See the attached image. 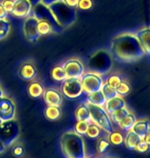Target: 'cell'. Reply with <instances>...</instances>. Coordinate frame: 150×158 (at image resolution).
I'll return each mask as SVG.
<instances>
[{
    "label": "cell",
    "mask_w": 150,
    "mask_h": 158,
    "mask_svg": "<svg viewBox=\"0 0 150 158\" xmlns=\"http://www.w3.org/2000/svg\"><path fill=\"white\" fill-rule=\"evenodd\" d=\"M110 55L115 60L133 62L145 55L142 46L134 33H121L112 38L109 46Z\"/></svg>",
    "instance_id": "cell-1"
},
{
    "label": "cell",
    "mask_w": 150,
    "mask_h": 158,
    "mask_svg": "<svg viewBox=\"0 0 150 158\" xmlns=\"http://www.w3.org/2000/svg\"><path fill=\"white\" fill-rule=\"evenodd\" d=\"M61 147L67 158H85L84 142L78 133L68 131L61 136Z\"/></svg>",
    "instance_id": "cell-2"
},
{
    "label": "cell",
    "mask_w": 150,
    "mask_h": 158,
    "mask_svg": "<svg viewBox=\"0 0 150 158\" xmlns=\"http://www.w3.org/2000/svg\"><path fill=\"white\" fill-rule=\"evenodd\" d=\"M48 6L54 15L58 23L64 29L68 28L77 19V10L74 7H71L67 5L63 0H58L52 3L48 4Z\"/></svg>",
    "instance_id": "cell-3"
},
{
    "label": "cell",
    "mask_w": 150,
    "mask_h": 158,
    "mask_svg": "<svg viewBox=\"0 0 150 158\" xmlns=\"http://www.w3.org/2000/svg\"><path fill=\"white\" fill-rule=\"evenodd\" d=\"M89 66L93 73L103 74L112 67V56L106 51H98L89 59Z\"/></svg>",
    "instance_id": "cell-4"
},
{
    "label": "cell",
    "mask_w": 150,
    "mask_h": 158,
    "mask_svg": "<svg viewBox=\"0 0 150 158\" xmlns=\"http://www.w3.org/2000/svg\"><path fill=\"white\" fill-rule=\"evenodd\" d=\"M20 135V125L16 119L2 121L0 124V141L5 147H11Z\"/></svg>",
    "instance_id": "cell-5"
},
{
    "label": "cell",
    "mask_w": 150,
    "mask_h": 158,
    "mask_svg": "<svg viewBox=\"0 0 150 158\" xmlns=\"http://www.w3.org/2000/svg\"><path fill=\"white\" fill-rule=\"evenodd\" d=\"M87 104L90 112V121L97 124L101 129L106 131V132H111L113 130L112 122H111L109 114L104 109V106H96V104H92L89 102Z\"/></svg>",
    "instance_id": "cell-6"
},
{
    "label": "cell",
    "mask_w": 150,
    "mask_h": 158,
    "mask_svg": "<svg viewBox=\"0 0 150 158\" xmlns=\"http://www.w3.org/2000/svg\"><path fill=\"white\" fill-rule=\"evenodd\" d=\"M32 10H33V16L38 21H46V22L51 24V26L52 27V32L61 33L64 30V28L56 20V18L54 17L51 10H49V7L43 2H39V3L35 4L34 7L32 8Z\"/></svg>",
    "instance_id": "cell-7"
},
{
    "label": "cell",
    "mask_w": 150,
    "mask_h": 158,
    "mask_svg": "<svg viewBox=\"0 0 150 158\" xmlns=\"http://www.w3.org/2000/svg\"><path fill=\"white\" fill-rule=\"evenodd\" d=\"M80 80H81L82 88H83V92L87 94L101 90L102 86L104 84V81H103L101 74L93 73V71L83 73L81 76Z\"/></svg>",
    "instance_id": "cell-8"
},
{
    "label": "cell",
    "mask_w": 150,
    "mask_h": 158,
    "mask_svg": "<svg viewBox=\"0 0 150 158\" xmlns=\"http://www.w3.org/2000/svg\"><path fill=\"white\" fill-rule=\"evenodd\" d=\"M62 92L65 96L69 98H77L83 93L80 77L77 79H69L67 77L65 81H63L62 85Z\"/></svg>",
    "instance_id": "cell-9"
},
{
    "label": "cell",
    "mask_w": 150,
    "mask_h": 158,
    "mask_svg": "<svg viewBox=\"0 0 150 158\" xmlns=\"http://www.w3.org/2000/svg\"><path fill=\"white\" fill-rule=\"evenodd\" d=\"M62 66L66 71L67 77L69 79H77V77H81L82 74L84 73V66L82 62L79 59L71 58L65 61Z\"/></svg>",
    "instance_id": "cell-10"
},
{
    "label": "cell",
    "mask_w": 150,
    "mask_h": 158,
    "mask_svg": "<svg viewBox=\"0 0 150 158\" xmlns=\"http://www.w3.org/2000/svg\"><path fill=\"white\" fill-rule=\"evenodd\" d=\"M38 20L34 16H29L26 18L24 26H23V31H24V35L26 40L34 43V41L38 40L40 37V34L38 32Z\"/></svg>",
    "instance_id": "cell-11"
},
{
    "label": "cell",
    "mask_w": 150,
    "mask_h": 158,
    "mask_svg": "<svg viewBox=\"0 0 150 158\" xmlns=\"http://www.w3.org/2000/svg\"><path fill=\"white\" fill-rule=\"evenodd\" d=\"M16 117V106L10 97L2 96L0 98V119L8 121Z\"/></svg>",
    "instance_id": "cell-12"
},
{
    "label": "cell",
    "mask_w": 150,
    "mask_h": 158,
    "mask_svg": "<svg viewBox=\"0 0 150 158\" xmlns=\"http://www.w3.org/2000/svg\"><path fill=\"white\" fill-rule=\"evenodd\" d=\"M32 8H33V4L31 3L30 0H14V6L11 14L17 18L24 19L29 17Z\"/></svg>",
    "instance_id": "cell-13"
},
{
    "label": "cell",
    "mask_w": 150,
    "mask_h": 158,
    "mask_svg": "<svg viewBox=\"0 0 150 158\" xmlns=\"http://www.w3.org/2000/svg\"><path fill=\"white\" fill-rule=\"evenodd\" d=\"M134 34L141 44L145 54H150V26L139 29Z\"/></svg>",
    "instance_id": "cell-14"
},
{
    "label": "cell",
    "mask_w": 150,
    "mask_h": 158,
    "mask_svg": "<svg viewBox=\"0 0 150 158\" xmlns=\"http://www.w3.org/2000/svg\"><path fill=\"white\" fill-rule=\"evenodd\" d=\"M36 67L31 62H25L19 69V76L24 81H32L36 77Z\"/></svg>",
    "instance_id": "cell-15"
},
{
    "label": "cell",
    "mask_w": 150,
    "mask_h": 158,
    "mask_svg": "<svg viewBox=\"0 0 150 158\" xmlns=\"http://www.w3.org/2000/svg\"><path fill=\"white\" fill-rule=\"evenodd\" d=\"M43 98L48 106H61L62 104V95L56 89H48L43 92Z\"/></svg>",
    "instance_id": "cell-16"
},
{
    "label": "cell",
    "mask_w": 150,
    "mask_h": 158,
    "mask_svg": "<svg viewBox=\"0 0 150 158\" xmlns=\"http://www.w3.org/2000/svg\"><path fill=\"white\" fill-rule=\"evenodd\" d=\"M104 106H105V110L107 111V113L110 115V114H112L113 112L123 108V106H125V102L121 97L117 95V96L111 98V99L106 100V103Z\"/></svg>",
    "instance_id": "cell-17"
},
{
    "label": "cell",
    "mask_w": 150,
    "mask_h": 158,
    "mask_svg": "<svg viewBox=\"0 0 150 158\" xmlns=\"http://www.w3.org/2000/svg\"><path fill=\"white\" fill-rule=\"evenodd\" d=\"M87 102L89 103L96 104V106H104L106 103V98L101 90L89 93L87 94Z\"/></svg>",
    "instance_id": "cell-18"
},
{
    "label": "cell",
    "mask_w": 150,
    "mask_h": 158,
    "mask_svg": "<svg viewBox=\"0 0 150 158\" xmlns=\"http://www.w3.org/2000/svg\"><path fill=\"white\" fill-rule=\"evenodd\" d=\"M149 129H150V122L147 120H140V121H136V123L134 124V126L131 130H133L134 132H136L138 135L143 139L146 133L148 132Z\"/></svg>",
    "instance_id": "cell-19"
},
{
    "label": "cell",
    "mask_w": 150,
    "mask_h": 158,
    "mask_svg": "<svg viewBox=\"0 0 150 158\" xmlns=\"http://www.w3.org/2000/svg\"><path fill=\"white\" fill-rule=\"evenodd\" d=\"M141 139H142V138L138 135L136 132H134L133 130H129L123 143H125V145L128 149H135Z\"/></svg>",
    "instance_id": "cell-20"
},
{
    "label": "cell",
    "mask_w": 150,
    "mask_h": 158,
    "mask_svg": "<svg viewBox=\"0 0 150 158\" xmlns=\"http://www.w3.org/2000/svg\"><path fill=\"white\" fill-rule=\"evenodd\" d=\"M75 117L78 120L90 122V112L87 104H80L75 111Z\"/></svg>",
    "instance_id": "cell-21"
},
{
    "label": "cell",
    "mask_w": 150,
    "mask_h": 158,
    "mask_svg": "<svg viewBox=\"0 0 150 158\" xmlns=\"http://www.w3.org/2000/svg\"><path fill=\"white\" fill-rule=\"evenodd\" d=\"M43 92H44L43 86L38 82H32L31 84L28 86V93L33 98H38V97L42 96Z\"/></svg>",
    "instance_id": "cell-22"
},
{
    "label": "cell",
    "mask_w": 150,
    "mask_h": 158,
    "mask_svg": "<svg viewBox=\"0 0 150 158\" xmlns=\"http://www.w3.org/2000/svg\"><path fill=\"white\" fill-rule=\"evenodd\" d=\"M136 121H137L136 117H135V116H134L133 114L129 113V114L126 115L125 117L123 118L122 120L119 122L118 125H119V127L121 128L122 130L129 131V130H131L132 128H133L134 124L136 123Z\"/></svg>",
    "instance_id": "cell-23"
},
{
    "label": "cell",
    "mask_w": 150,
    "mask_h": 158,
    "mask_svg": "<svg viewBox=\"0 0 150 158\" xmlns=\"http://www.w3.org/2000/svg\"><path fill=\"white\" fill-rule=\"evenodd\" d=\"M44 116L46 117V119H48V120H51V121L58 120L61 116L60 106H48V108L44 110Z\"/></svg>",
    "instance_id": "cell-24"
},
{
    "label": "cell",
    "mask_w": 150,
    "mask_h": 158,
    "mask_svg": "<svg viewBox=\"0 0 150 158\" xmlns=\"http://www.w3.org/2000/svg\"><path fill=\"white\" fill-rule=\"evenodd\" d=\"M52 77L55 80V81H58V82H63L65 81L67 79V74H66V71L64 69L63 66H56L52 69Z\"/></svg>",
    "instance_id": "cell-25"
},
{
    "label": "cell",
    "mask_w": 150,
    "mask_h": 158,
    "mask_svg": "<svg viewBox=\"0 0 150 158\" xmlns=\"http://www.w3.org/2000/svg\"><path fill=\"white\" fill-rule=\"evenodd\" d=\"M108 141H109L110 144L115 145V146H119L125 142V136H123L122 133L119 132V131H113L112 130L111 132H109Z\"/></svg>",
    "instance_id": "cell-26"
},
{
    "label": "cell",
    "mask_w": 150,
    "mask_h": 158,
    "mask_svg": "<svg viewBox=\"0 0 150 158\" xmlns=\"http://www.w3.org/2000/svg\"><path fill=\"white\" fill-rule=\"evenodd\" d=\"M101 91L103 92L104 96L106 98V100L108 99H111V98L117 96V92H116V89L112 87V86L108 85L107 83H104L101 88Z\"/></svg>",
    "instance_id": "cell-27"
},
{
    "label": "cell",
    "mask_w": 150,
    "mask_h": 158,
    "mask_svg": "<svg viewBox=\"0 0 150 158\" xmlns=\"http://www.w3.org/2000/svg\"><path fill=\"white\" fill-rule=\"evenodd\" d=\"M129 113H130V112H129V110L126 109L125 106H123V108L117 110V111L113 112L112 114H110V118H111V120H113L115 123L118 124L119 122L129 114Z\"/></svg>",
    "instance_id": "cell-28"
},
{
    "label": "cell",
    "mask_w": 150,
    "mask_h": 158,
    "mask_svg": "<svg viewBox=\"0 0 150 158\" xmlns=\"http://www.w3.org/2000/svg\"><path fill=\"white\" fill-rule=\"evenodd\" d=\"M37 28L40 36L41 35H48L52 32V27L51 26V24L46 22V21H38Z\"/></svg>",
    "instance_id": "cell-29"
},
{
    "label": "cell",
    "mask_w": 150,
    "mask_h": 158,
    "mask_svg": "<svg viewBox=\"0 0 150 158\" xmlns=\"http://www.w3.org/2000/svg\"><path fill=\"white\" fill-rule=\"evenodd\" d=\"M100 135H101V128L97 124L94 123V122H92V123L90 122L89 128H87V135H87L90 139H97V138H99Z\"/></svg>",
    "instance_id": "cell-30"
},
{
    "label": "cell",
    "mask_w": 150,
    "mask_h": 158,
    "mask_svg": "<svg viewBox=\"0 0 150 158\" xmlns=\"http://www.w3.org/2000/svg\"><path fill=\"white\" fill-rule=\"evenodd\" d=\"M10 24L7 20H0V40H4L10 34Z\"/></svg>",
    "instance_id": "cell-31"
},
{
    "label": "cell",
    "mask_w": 150,
    "mask_h": 158,
    "mask_svg": "<svg viewBox=\"0 0 150 158\" xmlns=\"http://www.w3.org/2000/svg\"><path fill=\"white\" fill-rule=\"evenodd\" d=\"M89 125H90L89 121L78 120L77 123L75 124V132L78 133L79 135H87V128H89Z\"/></svg>",
    "instance_id": "cell-32"
},
{
    "label": "cell",
    "mask_w": 150,
    "mask_h": 158,
    "mask_svg": "<svg viewBox=\"0 0 150 158\" xmlns=\"http://www.w3.org/2000/svg\"><path fill=\"white\" fill-rule=\"evenodd\" d=\"M115 89H116V92H117V95H118V96H125V95L130 93L131 86L128 82L121 81Z\"/></svg>",
    "instance_id": "cell-33"
},
{
    "label": "cell",
    "mask_w": 150,
    "mask_h": 158,
    "mask_svg": "<svg viewBox=\"0 0 150 158\" xmlns=\"http://www.w3.org/2000/svg\"><path fill=\"white\" fill-rule=\"evenodd\" d=\"M110 146V143L108 139H100L98 143H97V151H98V153H104V152L107 150L108 148H109Z\"/></svg>",
    "instance_id": "cell-34"
},
{
    "label": "cell",
    "mask_w": 150,
    "mask_h": 158,
    "mask_svg": "<svg viewBox=\"0 0 150 158\" xmlns=\"http://www.w3.org/2000/svg\"><path fill=\"white\" fill-rule=\"evenodd\" d=\"M24 153H25V149L21 144L13 145V148H11V154L14 157H22Z\"/></svg>",
    "instance_id": "cell-35"
},
{
    "label": "cell",
    "mask_w": 150,
    "mask_h": 158,
    "mask_svg": "<svg viewBox=\"0 0 150 158\" xmlns=\"http://www.w3.org/2000/svg\"><path fill=\"white\" fill-rule=\"evenodd\" d=\"M93 7V0H79L77 8L82 10H87Z\"/></svg>",
    "instance_id": "cell-36"
},
{
    "label": "cell",
    "mask_w": 150,
    "mask_h": 158,
    "mask_svg": "<svg viewBox=\"0 0 150 158\" xmlns=\"http://www.w3.org/2000/svg\"><path fill=\"white\" fill-rule=\"evenodd\" d=\"M122 81V79H121V77H119V76H110L107 79V84L108 85H110V86H112V87L114 88H116L117 86H118V84L120 82Z\"/></svg>",
    "instance_id": "cell-37"
},
{
    "label": "cell",
    "mask_w": 150,
    "mask_h": 158,
    "mask_svg": "<svg viewBox=\"0 0 150 158\" xmlns=\"http://www.w3.org/2000/svg\"><path fill=\"white\" fill-rule=\"evenodd\" d=\"M149 147L150 146L142 139L139 143H138V145L136 146L135 150H136L137 152H139V153H145V152H147L149 150Z\"/></svg>",
    "instance_id": "cell-38"
},
{
    "label": "cell",
    "mask_w": 150,
    "mask_h": 158,
    "mask_svg": "<svg viewBox=\"0 0 150 158\" xmlns=\"http://www.w3.org/2000/svg\"><path fill=\"white\" fill-rule=\"evenodd\" d=\"M1 5L8 14L13 13V10L14 6V0H3V1L1 2Z\"/></svg>",
    "instance_id": "cell-39"
},
{
    "label": "cell",
    "mask_w": 150,
    "mask_h": 158,
    "mask_svg": "<svg viewBox=\"0 0 150 158\" xmlns=\"http://www.w3.org/2000/svg\"><path fill=\"white\" fill-rule=\"evenodd\" d=\"M8 16V13L4 10L3 6L0 3V20H6Z\"/></svg>",
    "instance_id": "cell-40"
},
{
    "label": "cell",
    "mask_w": 150,
    "mask_h": 158,
    "mask_svg": "<svg viewBox=\"0 0 150 158\" xmlns=\"http://www.w3.org/2000/svg\"><path fill=\"white\" fill-rule=\"evenodd\" d=\"M63 1L65 2L67 5H69V6L76 8V7H77V4H78L79 0H63Z\"/></svg>",
    "instance_id": "cell-41"
},
{
    "label": "cell",
    "mask_w": 150,
    "mask_h": 158,
    "mask_svg": "<svg viewBox=\"0 0 150 158\" xmlns=\"http://www.w3.org/2000/svg\"><path fill=\"white\" fill-rule=\"evenodd\" d=\"M143 139L147 143V144H148V145L150 146V129L148 130V132H147L146 135H145V136L143 138Z\"/></svg>",
    "instance_id": "cell-42"
},
{
    "label": "cell",
    "mask_w": 150,
    "mask_h": 158,
    "mask_svg": "<svg viewBox=\"0 0 150 158\" xmlns=\"http://www.w3.org/2000/svg\"><path fill=\"white\" fill-rule=\"evenodd\" d=\"M5 150H6V147H5V146L1 143V141H0V154L3 153Z\"/></svg>",
    "instance_id": "cell-43"
},
{
    "label": "cell",
    "mask_w": 150,
    "mask_h": 158,
    "mask_svg": "<svg viewBox=\"0 0 150 158\" xmlns=\"http://www.w3.org/2000/svg\"><path fill=\"white\" fill-rule=\"evenodd\" d=\"M55 1H58V0H42L41 2H43L44 4L48 5V4H51V3H52V2H55Z\"/></svg>",
    "instance_id": "cell-44"
},
{
    "label": "cell",
    "mask_w": 150,
    "mask_h": 158,
    "mask_svg": "<svg viewBox=\"0 0 150 158\" xmlns=\"http://www.w3.org/2000/svg\"><path fill=\"white\" fill-rule=\"evenodd\" d=\"M30 1H31V3L32 4H37V3H39V2H41V1H42V0H30Z\"/></svg>",
    "instance_id": "cell-45"
},
{
    "label": "cell",
    "mask_w": 150,
    "mask_h": 158,
    "mask_svg": "<svg viewBox=\"0 0 150 158\" xmlns=\"http://www.w3.org/2000/svg\"><path fill=\"white\" fill-rule=\"evenodd\" d=\"M2 96H4V92H3V89H2V87L0 86V98H1Z\"/></svg>",
    "instance_id": "cell-46"
},
{
    "label": "cell",
    "mask_w": 150,
    "mask_h": 158,
    "mask_svg": "<svg viewBox=\"0 0 150 158\" xmlns=\"http://www.w3.org/2000/svg\"><path fill=\"white\" fill-rule=\"evenodd\" d=\"M1 122H2V121H1V119H0V124H1Z\"/></svg>",
    "instance_id": "cell-47"
},
{
    "label": "cell",
    "mask_w": 150,
    "mask_h": 158,
    "mask_svg": "<svg viewBox=\"0 0 150 158\" xmlns=\"http://www.w3.org/2000/svg\"><path fill=\"white\" fill-rule=\"evenodd\" d=\"M93 158H99V157H93Z\"/></svg>",
    "instance_id": "cell-48"
},
{
    "label": "cell",
    "mask_w": 150,
    "mask_h": 158,
    "mask_svg": "<svg viewBox=\"0 0 150 158\" xmlns=\"http://www.w3.org/2000/svg\"><path fill=\"white\" fill-rule=\"evenodd\" d=\"M85 158H87V157H85Z\"/></svg>",
    "instance_id": "cell-49"
}]
</instances>
